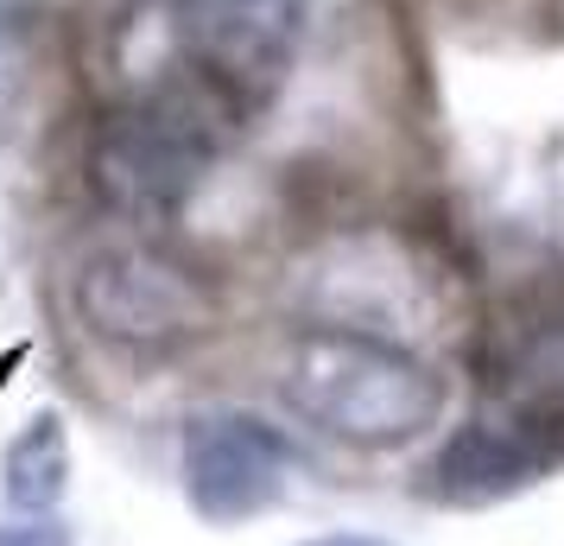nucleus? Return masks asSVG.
Segmentation results:
<instances>
[{"label":"nucleus","mask_w":564,"mask_h":546,"mask_svg":"<svg viewBox=\"0 0 564 546\" xmlns=\"http://www.w3.org/2000/svg\"><path fill=\"white\" fill-rule=\"evenodd\" d=\"M527 382H539V388H552V394H564V312L558 318H545L533 331V356H527Z\"/></svg>","instance_id":"nucleus-8"},{"label":"nucleus","mask_w":564,"mask_h":546,"mask_svg":"<svg viewBox=\"0 0 564 546\" xmlns=\"http://www.w3.org/2000/svg\"><path fill=\"white\" fill-rule=\"evenodd\" d=\"M223 115L197 96H133L89 140V191L140 229L172 223L223 159Z\"/></svg>","instance_id":"nucleus-3"},{"label":"nucleus","mask_w":564,"mask_h":546,"mask_svg":"<svg viewBox=\"0 0 564 546\" xmlns=\"http://www.w3.org/2000/svg\"><path fill=\"white\" fill-rule=\"evenodd\" d=\"M311 0H140L121 39L140 52L121 71L133 96H197L223 121H248L273 103L299 64Z\"/></svg>","instance_id":"nucleus-1"},{"label":"nucleus","mask_w":564,"mask_h":546,"mask_svg":"<svg viewBox=\"0 0 564 546\" xmlns=\"http://www.w3.org/2000/svg\"><path fill=\"white\" fill-rule=\"evenodd\" d=\"M280 400L292 419L349 451H400L444 419L451 382L412 343L299 318L280 343Z\"/></svg>","instance_id":"nucleus-2"},{"label":"nucleus","mask_w":564,"mask_h":546,"mask_svg":"<svg viewBox=\"0 0 564 546\" xmlns=\"http://www.w3.org/2000/svg\"><path fill=\"white\" fill-rule=\"evenodd\" d=\"M178 490L204 527L260 521L292 490V445L248 407H204L178 432Z\"/></svg>","instance_id":"nucleus-6"},{"label":"nucleus","mask_w":564,"mask_h":546,"mask_svg":"<svg viewBox=\"0 0 564 546\" xmlns=\"http://www.w3.org/2000/svg\"><path fill=\"white\" fill-rule=\"evenodd\" d=\"M299 546H393L381 534H317V540H299Z\"/></svg>","instance_id":"nucleus-10"},{"label":"nucleus","mask_w":564,"mask_h":546,"mask_svg":"<svg viewBox=\"0 0 564 546\" xmlns=\"http://www.w3.org/2000/svg\"><path fill=\"white\" fill-rule=\"evenodd\" d=\"M0 546H70V527L57 515H45V521L13 515V521H0Z\"/></svg>","instance_id":"nucleus-9"},{"label":"nucleus","mask_w":564,"mask_h":546,"mask_svg":"<svg viewBox=\"0 0 564 546\" xmlns=\"http://www.w3.org/2000/svg\"><path fill=\"white\" fill-rule=\"evenodd\" d=\"M0 495H7V515L45 521L64 508L70 495V432L64 414H32L20 426V439L7 445L0 458Z\"/></svg>","instance_id":"nucleus-7"},{"label":"nucleus","mask_w":564,"mask_h":546,"mask_svg":"<svg viewBox=\"0 0 564 546\" xmlns=\"http://www.w3.org/2000/svg\"><path fill=\"white\" fill-rule=\"evenodd\" d=\"M20 363H26V343H7V350H0V388L13 382V368Z\"/></svg>","instance_id":"nucleus-11"},{"label":"nucleus","mask_w":564,"mask_h":546,"mask_svg":"<svg viewBox=\"0 0 564 546\" xmlns=\"http://www.w3.org/2000/svg\"><path fill=\"white\" fill-rule=\"evenodd\" d=\"M70 306H77L89 338L115 343L128 356L184 350V343H197L216 324L209 280L172 248H159L153 235L96 248L77 267V280H70Z\"/></svg>","instance_id":"nucleus-4"},{"label":"nucleus","mask_w":564,"mask_h":546,"mask_svg":"<svg viewBox=\"0 0 564 546\" xmlns=\"http://www.w3.org/2000/svg\"><path fill=\"white\" fill-rule=\"evenodd\" d=\"M564 470V394L539 382L488 394L425 464V495L444 508H495Z\"/></svg>","instance_id":"nucleus-5"}]
</instances>
